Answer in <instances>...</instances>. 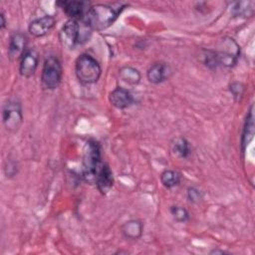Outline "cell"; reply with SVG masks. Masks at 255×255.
Instances as JSON below:
<instances>
[{
  "label": "cell",
  "mask_w": 255,
  "mask_h": 255,
  "mask_svg": "<svg viewBox=\"0 0 255 255\" xmlns=\"http://www.w3.org/2000/svg\"><path fill=\"white\" fill-rule=\"evenodd\" d=\"M127 6H128V4L123 2L92 5L83 22L86 23L93 31L106 30L117 21Z\"/></svg>",
  "instance_id": "obj_1"
},
{
  "label": "cell",
  "mask_w": 255,
  "mask_h": 255,
  "mask_svg": "<svg viewBox=\"0 0 255 255\" xmlns=\"http://www.w3.org/2000/svg\"><path fill=\"white\" fill-rule=\"evenodd\" d=\"M102 152L100 143L93 138L86 141L82 158V177L89 184H95L97 175L101 169Z\"/></svg>",
  "instance_id": "obj_2"
},
{
  "label": "cell",
  "mask_w": 255,
  "mask_h": 255,
  "mask_svg": "<svg viewBox=\"0 0 255 255\" xmlns=\"http://www.w3.org/2000/svg\"><path fill=\"white\" fill-rule=\"evenodd\" d=\"M92 29L83 21L68 19L59 32V40L63 47L73 50L77 45L89 41Z\"/></svg>",
  "instance_id": "obj_3"
},
{
  "label": "cell",
  "mask_w": 255,
  "mask_h": 255,
  "mask_svg": "<svg viewBox=\"0 0 255 255\" xmlns=\"http://www.w3.org/2000/svg\"><path fill=\"white\" fill-rule=\"evenodd\" d=\"M75 74L78 81L89 86L96 84L102 76V68L99 62L89 54H81L75 62Z\"/></svg>",
  "instance_id": "obj_4"
},
{
  "label": "cell",
  "mask_w": 255,
  "mask_h": 255,
  "mask_svg": "<svg viewBox=\"0 0 255 255\" xmlns=\"http://www.w3.org/2000/svg\"><path fill=\"white\" fill-rule=\"evenodd\" d=\"M63 77V68L57 56H48L43 64L41 73V83L43 88L47 90L57 89Z\"/></svg>",
  "instance_id": "obj_5"
},
{
  "label": "cell",
  "mask_w": 255,
  "mask_h": 255,
  "mask_svg": "<svg viewBox=\"0 0 255 255\" xmlns=\"http://www.w3.org/2000/svg\"><path fill=\"white\" fill-rule=\"evenodd\" d=\"M22 105L17 100H8L2 108V122L5 129L16 132L23 124Z\"/></svg>",
  "instance_id": "obj_6"
},
{
  "label": "cell",
  "mask_w": 255,
  "mask_h": 255,
  "mask_svg": "<svg viewBox=\"0 0 255 255\" xmlns=\"http://www.w3.org/2000/svg\"><path fill=\"white\" fill-rule=\"evenodd\" d=\"M217 53L219 66L226 68H233L240 56V46L231 37H225L221 39L219 43V49L215 50Z\"/></svg>",
  "instance_id": "obj_7"
},
{
  "label": "cell",
  "mask_w": 255,
  "mask_h": 255,
  "mask_svg": "<svg viewBox=\"0 0 255 255\" xmlns=\"http://www.w3.org/2000/svg\"><path fill=\"white\" fill-rule=\"evenodd\" d=\"M57 5L60 6V8H62L65 14L69 17V19L77 21H83L89 8L92 6L90 2L74 0L59 1L57 2Z\"/></svg>",
  "instance_id": "obj_8"
},
{
  "label": "cell",
  "mask_w": 255,
  "mask_h": 255,
  "mask_svg": "<svg viewBox=\"0 0 255 255\" xmlns=\"http://www.w3.org/2000/svg\"><path fill=\"white\" fill-rule=\"evenodd\" d=\"M39 53L35 48H28L19 63V73L24 78L32 77L39 66Z\"/></svg>",
  "instance_id": "obj_9"
},
{
  "label": "cell",
  "mask_w": 255,
  "mask_h": 255,
  "mask_svg": "<svg viewBox=\"0 0 255 255\" xmlns=\"http://www.w3.org/2000/svg\"><path fill=\"white\" fill-rule=\"evenodd\" d=\"M56 19L51 15H44L42 17L32 20L28 26L29 33L36 37L41 38L46 36L55 26Z\"/></svg>",
  "instance_id": "obj_10"
},
{
  "label": "cell",
  "mask_w": 255,
  "mask_h": 255,
  "mask_svg": "<svg viewBox=\"0 0 255 255\" xmlns=\"http://www.w3.org/2000/svg\"><path fill=\"white\" fill-rule=\"evenodd\" d=\"M27 49V37L24 33L16 32L11 35L7 51L11 61L20 60Z\"/></svg>",
  "instance_id": "obj_11"
},
{
  "label": "cell",
  "mask_w": 255,
  "mask_h": 255,
  "mask_svg": "<svg viewBox=\"0 0 255 255\" xmlns=\"http://www.w3.org/2000/svg\"><path fill=\"white\" fill-rule=\"evenodd\" d=\"M109 102L114 108L118 110H125L132 105L133 97L128 89L117 87L110 92Z\"/></svg>",
  "instance_id": "obj_12"
},
{
  "label": "cell",
  "mask_w": 255,
  "mask_h": 255,
  "mask_svg": "<svg viewBox=\"0 0 255 255\" xmlns=\"http://www.w3.org/2000/svg\"><path fill=\"white\" fill-rule=\"evenodd\" d=\"M114 183H115V177H114L112 168L107 162H103L95 182L97 189L100 191L101 194L106 195L112 190Z\"/></svg>",
  "instance_id": "obj_13"
},
{
  "label": "cell",
  "mask_w": 255,
  "mask_h": 255,
  "mask_svg": "<svg viewBox=\"0 0 255 255\" xmlns=\"http://www.w3.org/2000/svg\"><path fill=\"white\" fill-rule=\"evenodd\" d=\"M171 74L169 66L162 62L152 64L146 71V79L151 84H160L166 81Z\"/></svg>",
  "instance_id": "obj_14"
},
{
  "label": "cell",
  "mask_w": 255,
  "mask_h": 255,
  "mask_svg": "<svg viewBox=\"0 0 255 255\" xmlns=\"http://www.w3.org/2000/svg\"><path fill=\"white\" fill-rule=\"evenodd\" d=\"M121 232L127 239L137 240L142 236L143 224L137 219L128 220L121 226Z\"/></svg>",
  "instance_id": "obj_15"
},
{
  "label": "cell",
  "mask_w": 255,
  "mask_h": 255,
  "mask_svg": "<svg viewBox=\"0 0 255 255\" xmlns=\"http://www.w3.org/2000/svg\"><path fill=\"white\" fill-rule=\"evenodd\" d=\"M253 136H254V112H253V106H251L244 123V128H243L242 136H241L242 152L245 151L246 147L249 145V143L253 139Z\"/></svg>",
  "instance_id": "obj_16"
},
{
  "label": "cell",
  "mask_w": 255,
  "mask_h": 255,
  "mask_svg": "<svg viewBox=\"0 0 255 255\" xmlns=\"http://www.w3.org/2000/svg\"><path fill=\"white\" fill-rule=\"evenodd\" d=\"M170 150L175 156L179 158H186L191 152L189 142L183 136H176L171 139Z\"/></svg>",
  "instance_id": "obj_17"
},
{
  "label": "cell",
  "mask_w": 255,
  "mask_h": 255,
  "mask_svg": "<svg viewBox=\"0 0 255 255\" xmlns=\"http://www.w3.org/2000/svg\"><path fill=\"white\" fill-rule=\"evenodd\" d=\"M120 79L129 86H136L141 80L140 72L131 66H124L119 70Z\"/></svg>",
  "instance_id": "obj_18"
},
{
  "label": "cell",
  "mask_w": 255,
  "mask_h": 255,
  "mask_svg": "<svg viewBox=\"0 0 255 255\" xmlns=\"http://www.w3.org/2000/svg\"><path fill=\"white\" fill-rule=\"evenodd\" d=\"M255 11L254 1L235 2L232 6V14L236 17H251Z\"/></svg>",
  "instance_id": "obj_19"
},
{
  "label": "cell",
  "mask_w": 255,
  "mask_h": 255,
  "mask_svg": "<svg viewBox=\"0 0 255 255\" xmlns=\"http://www.w3.org/2000/svg\"><path fill=\"white\" fill-rule=\"evenodd\" d=\"M159 178H160L161 184L165 188L170 189L172 187L177 186L180 183V181H181V174L178 171L173 170V169H164L160 173Z\"/></svg>",
  "instance_id": "obj_20"
},
{
  "label": "cell",
  "mask_w": 255,
  "mask_h": 255,
  "mask_svg": "<svg viewBox=\"0 0 255 255\" xmlns=\"http://www.w3.org/2000/svg\"><path fill=\"white\" fill-rule=\"evenodd\" d=\"M200 61L211 70H214L219 66L217 53L215 50L202 49L200 53Z\"/></svg>",
  "instance_id": "obj_21"
},
{
  "label": "cell",
  "mask_w": 255,
  "mask_h": 255,
  "mask_svg": "<svg viewBox=\"0 0 255 255\" xmlns=\"http://www.w3.org/2000/svg\"><path fill=\"white\" fill-rule=\"evenodd\" d=\"M169 212L174 221L178 223H183L189 220V212L186 208L180 205H171L169 207Z\"/></svg>",
  "instance_id": "obj_22"
},
{
  "label": "cell",
  "mask_w": 255,
  "mask_h": 255,
  "mask_svg": "<svg viewBox=\"0 0 255 255\" xmlns=\"http://www.w3.org/2000/svg\"><path fill=\"white\" fill-rule=\"evenodd\" d=\"M229 91L236 101H240L244 94V85L240 82H233L229 85Z\"/></svg>",
  "instance_id": "obj_23"
},
{
  "label": "cell",
  "mask_w": 255,
  "mask_h": 255,
  "mask_svg": "<svg viewBox=\"0 0 255 255\" xmlns=\"http://www.w3.org/2000/svg\"><path fill=\"white\" fill-rule=\"evenodd\" d=\"M186 195H187L188 200H189L191 203H195V204H196V203H199V202L202 200V198H203L201 191H200L198 188L194 187V186H189V187L187 188V190H186Z\"/></svg>",
  "instance_id": "obj_24"
},
{
  "label": "cell",
  "mask_w": 255,
  "mask_h": 255,
  "mask_svg": "<svg viewBox=\"0 0 255 255\" xmlns=\"http://www.w3.org/2000/svg\"><path fill=\"white\" fill-rule=\"evenodd\" d=\"M4 172L7 177H12L17 174V165L15 161L9 160L4 167Z\"/></svg>",
  "instance_id": "obj_25"
},
{
  "label": "cell",
  "mask_w": 255,
  "mask_h": 255,
  "mask_svg": "<svg viewBox=\"0 0 255 255\" xmlns=\"http://www.w3.org/2000/svg\"><path fill=\"white\" fill-rule=\"evenodd\" d=\"M0 20H1V22H0V29H1V30H4L5 27H6V25H7V21H6L4 12H1V13H0Z\"/></svg>",
  "instance_id": "obj_26"
},
{
  "label": "cell",
  "mask_w": 255,
  "mask_h": 255,
  "mask_svg": "<svg viewBox=\"0 0 255 255\" xmlns=\"http://www.w3.org/2000/svg\"><path fill=\"white\" fill-rule=\"evenodd\" d=\"M217 253H219V254H224L225 251H223V250H218V249H214V250L210 251V254H217Z\"/></svg>",
  "instance_id": "obj_27"
}]
</instances>
